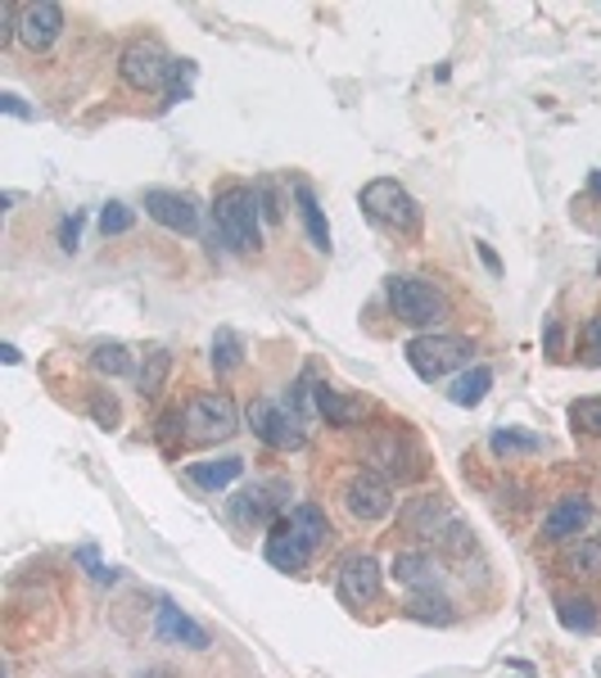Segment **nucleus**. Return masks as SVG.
Here are the masks:
<instances>
[{
  "label": "nucleus",
  "instance_id": "obj_1",
  "mask_svg": "<svg viewBox=\"0 0 601 678\" xmlns=\"http://www.w3.org/2000/svg\"><path fill=\"white\" fill-rule=\"evenodd\" d=\"M212 222H218V236L236 249V253H253L263 244V214H258V195L249 186H222L218 190V204H212Z\"/></svg>",
  "mask_w": 601,
  "mask_h": 678
},
{
  "label": "nucleus",
  "instance_id": "obj_2",
  "mask_svg": "<svg viewBox=\"0 0 601 678\" xmlns=\"http://www.w3.org/2000/svg\"><path fill=\"white\" fill-rule=\"evenodd\" d=\"M384 294H390L394 317L407 321V326H420L425 335L448 321V294L435 289L429 281H420V276H390Z\"/></svg>",
  "mask_w": 601,
  "mask_h": 678
},
{
  "label": "nucleus",
  "instance_id": "obj_3",
  "mask_svg": "<svg viewBox=\"0 0 601 678\" xmlns=\"http://www.w3.org/2000/svg\"><path fill=\"white\" fill-rule=\"evenodd\" d=\"M358 204H362V214H367L375 227L394 231V236H412V231L420 227V208H416V199H412L394 177H375V182H367L362 195H358Z\"/></svg>",
  "mask_w": 601,
  "mask_h": 678
},
{
  "label": "nucleus",
  "instance_id": "obj_4",
  "mask_svg": "<svg viewBox=\"0 0 601 678\" xmlns=\"http://www.w3.org/2000/svg\"><path fill=\"white\" fill-rule=\"evenodd\" d=\"M407 362L420 380H444L448 371L457 367H470V353H476V345L461 335H444V330H429V335H416L407 339Z\"/></svg>",
  "mask_w": 601,
  "mask_h": 678
},
{
  "label": "nucleus",
  "instance_id": "obj_5",
  "mask_svg": "<svg viewBox=\"0 0 601 678\" xmlns=\"http://www.w3.org/2000/svg\"><path fill=\"white\" fill-rule=\"evenodd\" d=\"M249 426H253L258 439H263L267 448H276V452H294V448H304V444H308L304 416H298L289 403L253 398V403H249Z\"/></svg>",
  "mask_w": 601,
  "mask_h": 678
},
{
  "label": "nucleus",
  "instance_id": "obj_6",
  "mask_svg": "<svg viewBox=\"0 0 601 678\" xmlns=\"http://www.w3.org/2000/svg\"><path fill=\"white\" fill-rule=\"evenodd\" d=\"M240 430V412L227 394H199L186 407V439L190 444H222Z\"/></svg>",
  "mask_w": 601,
  "mask_h": 678
},
{
  "label": "nucleus",
  "instance_id": "obj_7",
  "mask_svg": "<svg viewBox=\"0 0 601 678\" xmlns=\"http://www.w3.org/2000/svg\"><path fill=\"white\" fill-rule=\"evenodd\" d=\"M118 68H122L127 87H136V91H163L167 81H172V68H177V59H172L159 46V41H132V46L122 51Z\"/></svg>",
  "mask_w": 601,
  "mask_h": 678
},
{
  "label": "nucleus",
  "instance_id": "obj_8",
  "mask_svg": "<svg viewBox=\"0 0 601 678\" xmlns=\"http://www.w3.org/2000/svg\"><path fill=\"white\" fill-rule=\"evenodd\" d=\"M343 502H349V512L358 516V521H384L394 512V489H390V480H384L380 471H362L353 484H349V493H343Z\"/></svg>",
  "mask_w": 601,
  "mask_h": 678
},
{
  "label": "nucleus",
  "instance_id": "obj_9",
  "mask_svg": "<svg viewBox=\"0 0 601 678\" xmlns=\"http://www.w3.org/2000/svg\"><path fill=\"white\" fill-rule=\"evenodd\" d=\"M380 598V566L367 553L343 557L339 566V602L343 606H371Z\"/></svg>",
  "mask_w": 601,
  "mask_h": 678
},
{
  "label": "nucleus",
  "instance_id": "obj_10",
  "mask_svg": "<svg viewBox=\"0 0 601 678\" xmlns=\"http://www.w3.org/2000/svg\"><path fill=\"white\" fill-rule=\"evenodd\" d=\"M64 32V10L55 0H36V6L19 10V41L28 51H51Z\"/></svg>",
  "mask_w": 601,
  "mask_h": 678
},
{
  "label": "nucleus",
  "instance_id": "obj_11",
  "mask_svg": "<svg viewBox=\"0 0 601 678\" xmlns=\"http://www.w3.org/2000/svg\"><path fill=\"white\" fill-rule=\"evenodd\" d=\"M145 214L167 227V231H182V236H195L199 231V208L190 195H177V190H145Z\"/></svg>",
  "mask_w": 601,
  "mask_h": 678
},
{
  "label": "nucleus",
  "instance_id": "obj_12",
  "mask_svg": "<svg viewBox=\"0 0 601 678\" xmlns=\"http://www.w3.org/2000/svg\"><path fill=\"white\" fill-rule=\"evenodd\" d=\"M263 553H267V561H272L276 570H285V575H298V570L308 566L313 547H308L304 538H298V534L289 529V521L281 516V521L272 525V534H267V547H263Z\"/></svg>",
  "mask_w": 601,
  "mask_h": 678
},
{
  "label": "nucleus",
  "instance_id": "obj_13",
  "mask_svg": "<svg viewBox=\"0 0 601 678\" xmlns=\"http://www.w3.org/2000/svg\"><path fill=\"white\" fill-rule=\"evenodd\" d=\"M592 521V502L588 497H561L551 506V512L543 516V538H551V543H566V538H575V534H583V525Z\"/></svg>",
  "mask_w": 601,
  "mask_h": 678
},
{
  "label": "nucleus",
  "instance_id": "obj_14",
  "mask_svg": "<svg viewBox=\"0 0 601 678\" xmlns=\"http://www.w3.org/2000/svg\"><path fill=\"white\" fill-rule=\"evenodd\" d=\"M371 461L380 466L384 475H394V480H412V475H420L416 452H412V444H407L403 435H380V439H371Z\"/></svg>",
  "mask_w": 601,
  "mask_h": 678
},
{
  "label": "nucleus",
  "instance_id": "obj_15",
  "mask_svg": "<svg viewBox=\"0 0 601 678\" xmlns=\"http://www.w3.org/2000/svg\"><path fill=\"white\" fill-rule=\"evenodd\" d=\"M390 570L412 592H439V583H444V570H439V561L429 553H398Z\"/></svg>",
  "mask_w": 601,
  "mask_h": 678
},
{
  "label": "nucleus",
  "instance_id": "obj_16",
  "mask_svg": "<svg viewBox=\"0 0 601 678\" xmlns=\"http://www.w3.org/2000/svg\"><path fill=\"white\" fill-rule=\"evenodd\" d=\"M154 633L163 643H182V647H190V652H204L208 647V633L182 611V606H172V602H163L159 606V624H154Z\"/></svg>",
  "mask_w": 601,
  "mask_h": 678
},
{
  "label": "nucleus",
  "instance_id": "obj_17",
  "mask_svg": "<svg viewBox=\"0 0 601 678\" xmlns=\"http://www.w3.org/2000/svg\"><path fill=\"white\" fill-rule=\"evenodd\" d=\"M294 204H298V214H304V227H308L313 244L321 253H330V222H326V214H321V204H317L308 182H294Z\"/></svg>",
  "mask_w": 601,
  "mask_h": 678
},
{
  "label": "nucleus",
  "instance_id": "obj_18",
  "mask_svg": "<svg viewBox=\"0 0 601 678\" xmlns=\"http://www.w3.org/2000/svg\"><path fill=\"white\" fill-rule=\"evenodd\" d=\"M285 521H289V529H294L298 538H304V543L313 547V553H317V547H326V543H330V521H326V512H321V506H313V502L294 506V512H289Z\"/></svg>",
  "mask_w": 601,
  "mask_h": 678
},
{
  "label": "nucleus",
  "instance_id": "obj_19",
  "mask_svg": "<svg viewBox=\"0 0 601 678\" xmlns=\"http://www.w3.org/2000/svg\"><path fill=\"white\" fill-rule=\"evenodd\" d=\"M489 390H493V371H489V367H470L466 375H457V380H452L448 398H452L457 407H480Z\"/></svg>",
  "mask_w": 601,
  "mask_h": 678
},
{
  "label": "nucleus",
  "instance_id": "obj_20",
  "mask_svg": "<svg viewBox=\"0 0 601 678\" xmlns=\"http://www.w3.org/2000/svg\"><path fill=\"white\" fill-rule=\"evenodd\" d=\"M317 412L330 420V426H358V420H362V403L335 394L330 385H317Z\"/></svg>",
  "mask_w": 601,
  "mask_h": 678
},
{
  "label": "nucleus",
  "instance_id": "obj_21",
  "mask_svg": "<svg viewBox=\"0 0 601 678\" xmlns=\"http://www.w3.org/2000/svg\"><path fill=\"white\" fill-rule=\"evenodd\" d=\"M561 566H566V575H575V579H601V543H592V538L570 543L566 557H561Z\"/></svg>",
  "mask_w": 601,
  "mask_h": 678
},
{
  "label": "nucleus",
  "instance_id": "obj_22",
  "mask_svg": "<svg viewBox=\"0 0 601 678\" xmlns=\"http://www.w3.org/2000/svg\"><path fill=\"white\" fill-rule=\"evenodd\" d=\"M240 471H244V461L240 457H222V461H199V466H190V480L199 484V489H227L231 480H240Z\"/></svg>",
  "mask_w": 601,
  "mask_h": 678
},
{
  "label": "nucleus",
  "instance_id": "obj_23",
  "mask_svg": "<svg viewBox=\"0 0 601 678\" xmlns=\"http://www.w3.org/2000/svg\"><path fill=\"white\" fill-rule=\"evenodd\" d=\"M167 375H172V353H167V349H150L145 362H141V371H136L141 398H154V394L167 385Z\"/></svg>",
  "mask_w": 601,
  "mask_h": 678
},
{
  "label": "nucleus",
  "instance_id": "obj_24",
  "mask_svg": "<svg viewBox=\"0 0 601 678\" xmlns=\"http://www.w3.org/2000/svg\"><path fill=\"white\" fill-rule=\"evenodd\" d=\"M236 521L240 525H267L272 516H276V506H272V497H267V489H244L240 497H236ZM276 525V521H272Z\"/></svg>",
  "mask_w": 601,
  "mask_h": 678
},
{
  "label": "nucleus",
  "instance_id": "obj_25",
  "mask_svg": "<svg viewBox=\"0 0 601 678\" xmlns=\"http://www.w3.org/2000/svg\"><path fill=\"white\" fill-rule=\"evenodd\" d=\"M439 521H448V512H444L439 497H416L407 512H403V525H407L412 534H435Z\"/></svg>",
  "mask_w": 601,
  "mask_h": 678
},
{
  "label": "nucleus",
  "instance_id": "obj_26",
  "mask_svg": "<svg viewBox=\"0 0 601 678\" xmlns=\"http://www.w3.org/2000/svg\"><path fill=\"white\" fill-rule=\"evenodd\" d=\"M556 620H561L570 633H588L597 624V602L592 598H561L556 602Z\"/></svg>",
  "mask_w": 601,
  "mask_h": 678
},
{
  "label": "nucleus",
  "instance_id": "obj_27",
  "mask_svg": "<svg viewBox=\"0 0 601 678\" xmlns=\"http://www.w3.org/2000/svg\"><path fill=\"white\" fill-rule=\"evenodd\" d=\"M91 367L100 375H127V371H132V353H127V345H118V339H109V345L91 349Z\"/></svg>",
  "mask_w": 601,
  "mask_h": 678
},
{
  "label": "nucleus",
  "instance_id": "obj_28",
  "mask_svg": "<svg viewBox=\"0 0 601 678\" xmlns=\"http://www.w3.org/2000/svg\"><path fill=\"white\" fill-rule=\"evenodd\" d=\"M240 362H244V345H240V335L222 326L218 335H212V367H218V371L227 375V371H236Z\"/></svg>",
  "mask_w": 601,
  "mask_h": 678
},
{
  "label": "nucleus",
  "instance_id": "obj_29",
  "mask_svg": "<svg viewBox=\"0 0 601 678\" xmlns=\"http://www.w3.org/2000/svg\"><path fill=\"white\" fill-rule=\"evenodd\" d=\"M489 448H493L498 457H511V452H534V448H543V439L529 435V430H498V435L489 439Z\"/></svg>",
  "mask_w": 601,
  "mask_h": 678
},
{
  "label": "nucleus",
  "instance_id": "obj_30",
  "mask_svg": "<svg viewBox=\"0 0 601 678\" xmlns=\"http://www.w3.org/2000/svg\"><path fill=\"white\" fill-rule=\"evenodd\" d=\"M407 611H412L416 620H435V624H448V620H452V611H448V598H444V592H416Z\"/></svg>",
  "mask_w": 601,
  "mask_h": 678
},
{
  "label": "nucleus",
  "instance_id": "obj_31",
  "mask_svg": "<svg viewBox=\"0 0 601 678\" xmlns=\"http://www.w3.org/2000/svg\"><path fill=\"white\" fill-rule=\"evenodd\" d=\"M136 227V214L127 204H118V199H109L105 204V214H100V231L105 236H122V231H132Z\"/></svg>",
  "mask_w": 601,
  "mask_h": 678
},
{
  "label": "nucleus",
  "instance_id": "obj_32",
  "mask_svg": "<svg viewBox=\"0 0 601 678\" xmlns=\"http://www.w3.org/2000/svg\"><path fill=\"white\" fill-rule=\"evenodd\" d=\"M570 420H575V430H583V435H601V398H579L570 407Z\"/></svg>",
  "mask_w": 601,
  "mask_h": 678
},
{
  "label": "nucleus",
  "instance_id": "obj_33",
  "mask_svg": "<svg viewBox=\"0 0 601 678\" xmlns=\"http://www.w3.org/2000/svg\"><path fill=\"white\" fill-rule=\"evenodd\" d=\"M190 77H195V64L190 59H177V68H172V81H167V100L172 105L190 96Z\"/></svg>",
  "mask_w": 601,
  "mask_h": 678
},
{
  "label": "nucleus",
  "instance_id": "obj_34",
  "mask_svg": "<svg viewBox=\"0 0 601 678\" xmlns=\"http://www.w3.org/2000/svg\"><path fill=\"white\" fill-rule=\"evenodd\" d=\"M253 195H258V214H263V222H281V199H276V190H272L267 177L253 186Z\"/></svg>",
  "mask_w": 601,
  "mask_h": 678
},
{
  "label": "nucleus",
  "instance_id": "obj_35",
  "mask_svg": "<svg viewBox=\"0 0 601 678\" xmlns=\"http://www.w3.org/2000/svg\"><path fill=\"white\" fill-rule=\"evenodd\" d=\"M91 416L100 420V426H105V430H113V426H118V398L100 390V394L91 398Z\"/></svg>",
  "mask_w": 601,
  "mask_h": 678
},
{
  "label": "nucleus",
  "instance_id": "obj_36",
  "mask_svg": "<svg viewBox=\"0 0 601 678\" xmlns=\"http://www.w3.org/2000/svg\"><path fill=\"white\" fill-rule=\"evenodd\" d=\"M77 561H81L86 570H91V579H96V583H113V579H118V570L100 566V557H96V547H81V553H77Z\"/></svg>",
  "mask_w": 601,
  "mask_h": 678
},
{
  "label": "nucleus",
  "instance_id": "obj_37",
  "mask_svg": "<svg viewBox=\"0 0 601 678\" xmlns=\"http://www.w3.org/2000/svg\"><path fill=\"white\" fill-rule=\"evenodd\" d=\"M77 240H81V214H68L64 222H59V249H77Z\"/></svg>",
  "mask_w": 601,
  "mask_h": 678
},
{
  "label": "nucleus",
  "instance_id": "obj_38",
  "mask_svg": "<svg viewBox=\"0 0 601 678\" xmlns=\"http://www.w3.org/2000/svg\"><path fill=\"white\" fill-rule=\"evenodd\" d=\"M0 109H6V113H14V118H32V109H28L19 96H0Z\"/></svg>",
  "mask_w": 601,
  "mask_h": 678
},
{
  "label": "nucleus",
  "instance_id": "obj_39",
  "mask_svg": "<svg viewBox=\"0 0 601 678\" xmlns=\"http://www.w3.org/2000/svg\"><path fill=\"white\" fill-rule=\"evenodd\" d=\"M588 345H592V353L601 362V317H592V326H588Z\"/></svg>",
  "mask_w": 601,
  "mask_h": 678
},
{
  "label": "nucleus",
  "instance_id": "obj_40",
  "mask_svg": "<svg viewBox=\"0 0 601 678\" xmlns=\"http://www.w3.org/2000/svg\"><path fill=\"white\" fill-rule=\"evenodd\" d=\"M480 259H484V267H489V272H502V263H498V253H493L489 244H480Z\"/></svg>",
  "mask_w": 601,
  "mask_h": 678
},
{
  "label": "nucleus",
  "instance_id": "obj_41",
  "mask_svg": "<svg viewBox=\"0 0 601 678\" xmlns=\"http://www.w3.org/2000/svg\"><path fill=\"white\" fill-rule=\"evenodd\" d=\"M0 358H6V362H10V367H19V362H23V353H19V349H14V345H0Z\"/></svg>",
  "mask_w": 601,
  "mask_h": 678
},
{
  "label": "nucleus",
  "instance_id": "obj_42",
  "mask_svg": "<svg viewBox=\"0 0 601 678\" xmlns=\"http://www.w3.org/2000/svg\"><path fill=\"white\" fill-rule=\"evenodd\" d=\"M141 678H177L172 669H150V674H141Z\"/></svg>",
  "mask_w": 601,
  "mask_h": 678
},
{
  "label": "nucleus",
  "instance_id": "obj_43",
  "mask_svg": "<svg viewBox=\"0 0 601 678\" xmlns=\"http://www.w3.org/2000/svg\"><path fill=\"white\" fill-rule=\"evenodd\" d=\"M592 195L601 199V173H592Z\"/></svg>",
  "mask_w": 601,
  "mask_h": 678
}]
</instances>
